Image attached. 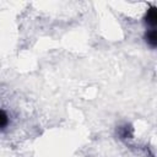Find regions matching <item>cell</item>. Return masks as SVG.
I'll use <instances>...</instances> for the list:
<instances>
[{"label": "cell", "mask_w": 157, "mask_h": 157, "mask_svg": "<svg viewBox=\"0 0 157 157\" xmlns=\"http://www.w3.org/2000/svg\"><path fill=\"white\" fill-rule=\"evenodd\" d=\"M145 21H146V23H147L148 26H151L152 28L156 27V25H157V11H156V7H151L150 10H147Z\"/></svg>", "instance_id": "obj_1"}, {"label": "cell", "mask_w": 157, "mask_h": 157, "mask_svg": "<svg viewBox=\"0 0 157 157\" xmlns=\"http://www.w3.org/2000/svg\"><path fill=\"white\" fill-rule=\"evenodd\" d=\"M145 38H146V42L150 47L156 48V45H157V31L155 28H151L150 31H147L145 34Z\"/></svg>", "instance_id": "obj_2"}, {"label": "cell", "mask_w": 157, "mask_h": 157, "mask_svg": "<svg viewBox=\"0 0 157 157\" xmlns=\"http://www.w3.org/2000/svg\"><path fill=\"white\" fill-rule=\"evenodd\" d=\"M7 124H9L7 114H6L2 109H0V128H5Z\"/></svg>", "instance_id": "obj_3"}, {"label": "cell", "mask_w": 157, "mask_h": 157, "mask_svg": "<svg viewBox=\"0 0 157 157\" xmlns=\"http://www.w3.org/2000/svg\"><path fill=\"white\" fill-rule=\"evenodd\" d=\"M130 126H124V128H121V132H119L120 134V136L121 137H128V136H130L131 135V132H128V129H129Z\"/></svg>", "instance_id": "obj_4"}]
</instances>
